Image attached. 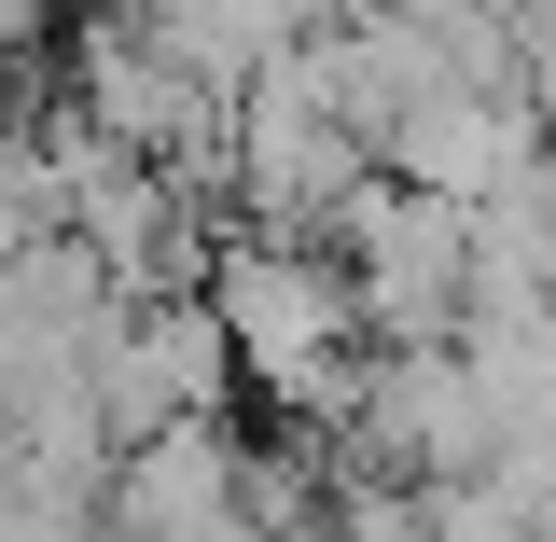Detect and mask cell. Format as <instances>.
Masks as SVG:
<instances>
[{
	"label": "cell",
	"instance_id": "cell-1",
	"mask_svg": "<svg viewBox=\"0 0 556 542\" xmlns=\"http://www.w3.org/2000/svg\"><path fill=\"white\" fill-rule=\"evenodd\" d=\"M320 251L348 265V306H362V335H376V348L459 335V292H473L459 196H431V181H404V167H362V181L320 209Z\"/></svg>",
	"mask_w": 556,
	"mask_h": 542
},
{
	"label": "cell",
	"instance_id": "cell-2",
	"mask_svg": "<svg viewBox=\"0 0 556 542\" xmlns=\"http://www.w3.org/2000/svg\"><path fill=\"white\" fill-rule=\"evenodd\" d=\"M98 515H126V529H251L237 515V431H223V404L126 431V459L98 474Z\"/></svg>",
	"mask_w": 556,
	"mask_h": 542
}]
</instances>
